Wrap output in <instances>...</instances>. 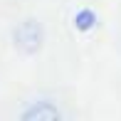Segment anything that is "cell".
I'll list each match as a JSON object with an SVG mask.
<instances>
[{"mask_svg":"<svg viewBox=\"0 0 121 121\" xmlns=\"http://www.w3.org/2000/svg\"><path fill=\"white\" fill-rule=\"evenodd\" d=\"M15 42H17V47L22 49V52H27V54L37 52L40 45H42V30H40V25L32 22V20L22 22L17 30H15Z\"/></svg>","mask_w":121,"mask_h":121,"instance_id":"obj_1","label":"cell"},{"mask_svg":"<svg viewBox=\"0 0 121 121\" xmlns=\"http://www.w3.org/2000/svg\"><path fill=\"white\" fill-rule=\"evenodd\" d=\"M22 119H59V111L54 106H49L47 101H42L40 106H32V109H27V111L22 114Z\"/></svg>","mask_w":121,"mask_h":121,"instance_id":"obj_2","label":"cell"},{"mask_svg":"<svg viewBox=\"0 0 121 121\" xmlns=\"http://www.w3.org/2000/svg\"><path fill=\"white\" fill-rule=\"evenodd\" d=\"M74 25L79 27V30H89V27L94 25V15H91L89 10H82V13L74 17Z\"/></svg>","mask_w":121,"mask_h":121,"instance_id":"obj_3","label":"cell"}]
</instances>
